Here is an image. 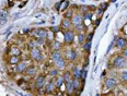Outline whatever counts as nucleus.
<instances>
[{"label":"nucleus","instance_id":"f704fd0d","mask_svg":"<svg viewBox=\"0 0 127 96\" xmlns=\"http://www.w3.org/2000/svg\"><path fill=\"white\" fill-rule=\"evenodd\" d=\"M93 38V32H91L90 34H88V36H86V42H91Z\"/></svg>","mask_w":127,"mask_h":96},{"label":"nucleus","instance_id":"20e7f679","mask_svg":"<svg viewBox=\"0 0 127 96\" xmlns=\"http://www.w3.org/2000/svg\"><path fill=\"white\" fill-rule=\"evenodd\" d=\"M45 85H46V78H45L44 74H41V75H37V78L35 79V81H34V87H35V90H42L43 87H45Z\"/></svg>","mask_w":127,"mask_h":96},{"label":"nucleus","instance_id":"7c9ffc66","mask_svg":"<svg viewBox=\"0 0 127 96\" xmlns=\"http://www.w3.org/2000/svg\"><path fill=\"white\" fill-rule=\"evenodd\" d=\"M35 42H36V44H37V46L45 44V39L44 38H41V37H37V38H35Z\"/></svg>","mask_w":127,"mask_h":96},{"label":"nucleus","instance_id":"f257e3e1","mask_svg":"<svg viewBox=\"0 0 127 96\" xmlns=\"http://www.w3.org/2000/svg\"><path fill=\"white\" fill-rule=\"evenodd\" d=\"M112 66L115 69H123L126 66V58L123 55H117L116 57L113 58Z\"/></svg>","mask_w":127,"mask_h":96},{"label":"nucleus","instance_id":"2eb2a0df","mask_svg":"<svg viewBox=\"0 0 127 96\" xmlns=\"http://www.w3.org/2000/svg\"><path fill=\"white\" fill-rule=\"evenodd\" d=\"M55 65H56V68L58 69V70H64V69L66 68V66H67V62H66L65 58L63 57V58H60L57 62H55Z\"/></svg>","mask_w":127,"mask_h":96},{"label":"nucleus","instance_id":"473e14b6","mask_svg":"<svg viewBox=\"0 0 127 96\" xmlns=\"http://www.w3.org/2000/svg\"><path fill=\"white\" fill-rule=\"evenodd\" d=\"M34 47H38L37 46V44H36V42H35V39L34 41H31L30 42V44H29V49H32V48H34Z\"/></svg>","mask_w":127,"mask_h":96},{"label":"nucleus","instance_id":"aec40b11","mask_svg":"<svg viewBox=\"0 0 127 96\" xmlns=\"http://www.w3.org/2000/svg\"><path fill=\"white\" fill-rule=\"evenodd\" d=\"M80 72H81V69H79L77 66H75L72 68V78H79L80 79Z\"/></svg>","mask_w":127,"mask_h":96},{"label":"nucleus","instance_id":"412c9836","mask_svg":"<svg viewBox=\"0 0 127 96\" xmlns=\"http://www.w3.org/2000/svg\"><path fill=\"white\" fill-rule=\"evenodd\" d=\"M77 37H78V43L79 45H82L84 42H86V34L82 33V32H80V33L77 34Z\"/></svg>","mask_w":127,"mask_h":96},{"label":"nucleus","instance_id":"6ab92c4d","mask_svg":"<svg viewBox=\"0 0 127 96\" xmlns=\"http://www.w3.org/2000/svg\"><path fill=\"white\" fill-rule=\"evenodd\" d=\"M86 28H87V26H86V24H84L83 22L77 24V25H75V31L78 32V33H80V32H84V30H86Z\"/></svg>","mask_w":127,"mask_h":96},{"label":"nucleus","instance_id":"a19ab883","mask_svg":"<svg viewBox=\"0 0 127 96\" xmlns=\"http://www.w3.org/2000/svg\"><path fill=\"white\" fill-rule=\"evenodd\" d=\"M100 22H101V19H99V20L96 21V25H99V24H100Z\"/></svg>","mask_w":127,"mask_h":96},{"label":"nucleus","instance_id":"2f4dec72","mask_svg":"<svg viewBox=\"0 0 127 96\" xmlns=\"http://www.w3.org/2000/svg\"><path fill=\"white\" fill-rule=\"evenodd\" d=\"M62 4L63 6H60L62 8H60V10H66L68 8V4H69V2L67 1V0H64V1L62 2Z\"/></svg>","mask_w":127,"mask_h":96},{"label":"nucleus","instance_id":"7ed1b4c3","mask_svg":"<svg viewBox=\"0 0 127 96\" xmlns=\"http://www.w3.org/2000/svg\"><path fill=\"white\" fill-rule=\"evenodd\" d=\"M30 56L31 58L33 59L34 61H36V62H42L43 61V55H42L41 50L38 49V47H34L32 48V49L30 50Z\"/></svg>","mask_w":127,"mask_h":96},{"label":"nucleus","instance_id":"4468645a","mask_svg":"<svg viewBox=\"0 0 127 96\" xmlns=\"http://www.w3.org/2000/svg\"><path fill=\"white\" fill-rule=\"evenodd\" d=\"M51 58H52V60L54 61V63L57 62L60 58H63V55H62V52H60V50H53Z\"/></svg>","mask_w":127,"mask_h":96},{"label":"nucleus","instance_id":"423d86ee","mask_svg":"<svg viewBox=\"0 0 127 96\" xmlns=\"http://www.w3.org/2000/svg\"><path fill=\"white\" fill-rule=\"evenodd\" d=\"M32 34L35 36V38L41 37V38L47 39V37H48V31H47L46 28H36V30L33 31V33Z\"/></svg>","mask_w":127,"mask_h":96},{"label":"nucleus","instance_id":"b1692460","mask_svg":"<svg viewBox=\"0 0 127 96\" xmlns=\"http://www.w3.org/2000/svg\"><path fill=\"white\" fill-rule=\"evenodd\" d=\"M87 74H88V71H87V67L81 69V72H80V79L82 81H86V78H87Z\"/></svg>","mask_w":127,"mask_h":96},{"label":"nucleus","instance_id":"c756f323","mask_svg":"<svg viewBox=\"0 0 127 96\" xmlns=\"http://www.w3.org/2000/svg\"><path fill=\"white\" fill-rule=\"evenodd\" d=\"M60 47H62V44H60L58 41H55L54 42V47H53V49H54V50H59Z\"/></svg>","mask_w":127,"mask_h":96},{"label":"nucleus","instance_id":"c85d7f7f","mask_svg":"<svg viewBox=\"0 0 127 96\" xmlns=\"http://www.w3.org/2000/svg\"><path fill=\"white\" fill-rule=\"evenodd\" d=\"M51 31L53 32L54 34H57L62 31V26H52L51 27Z\"/></svg>","mask_w":127,"mask_h":96},{"label":"nucleus","instance_id":"cd10ccee","mask_svg":"<svg viewBox=\"0 0 127 96\" xmlns=\"http://www.w3.org/2000/svg\"><path fill=\"white\" fill-rule=\"evenodd\" d=\"M122 82H127V71H123L120 75Z\"/></svg>","mask_w":127,"mask_h":96},{"label":"nucleus","instance_id":"ddd939ff","mask_svg":"<svg viewBox=\"0 0 127 96\" xmlns=\"http://www.w3.org/2000/svg\"><path fill=\"white\" fill-rule=\"evenodd\" d=\"M65 86H66V92L67 94H73L75 93V86H73V83H72V80L71 81H68V82H65Z\"/></svg>","mask_w":127,"mask_h":96},{"label":"nucleus","instance_id":"1a4fd4ad","mask_svg":"<svg viewBox=\"0 0 127 96\" xmlns=\"http://www.w3.org/2000/svg\"><path fill=\"white\" fill-rule=\"evenodd\" d=\"M115 47L120 48V49H123V48H125L127 46V39L125 37H117V38L115 39Z\"/></svg>","mask_w":127,"mask_h":96},{"label":"nucleus","instance_id":"6e6552de","mask_svg":"<svg viewBox=\"0 0 127 96\" xmlns=\"http://www.w3.org/2000/svg\"><path fill=\"white\" fill-rule=\"evenodd\" d=\"M26 68H28V65H26L25 61H20L19 63L15 65V68H14V71L17 73H24Z\"/></svg>","mask_w":127,"mask_h":96},{"label":"nucleus","instance_id":"f03ea898","mask_svg":"<svg viewBox=\"0 0 127 96\" xmlns=\"http://www.w3.org/2000/svg\"><path fill=\"white\" fill-rule=\"evenodd\" d=\"M64 35V43L66 45H71L75 41V31L73 30H65L63 32Z\"/></svg>","mask_w":127,"mask_h":96},{"label":"nucleus","instance_id":"72a5a7b5","mask_svg":"<svg viewBox=\"0 0 127 96\" xmlns=\"http://www.w3.org/2000/svg\"><path fill=\"white\" fill-rule=\"evenodd\" d=\"M11 55H15V56H20V55H21V50H20V49H18V48H13V50H12Z\"/></svg>","mask_w":127,"mask_h":96},{"label":"nucleus","instance_id":"c9c22d12","mask_svg":"<svg viewBox=\"0 0 127 96\" xmlns=\"http://www.w3.org/2000/svg\"><path fill=\"white\" fill-rule=\"evenodd\" d=\"M107 6H108L107 2H103V3H101V6H100L99 8H100V9H102L103 11H105V9L107 8Z\"/></svg>","mask_w":127,"mask_h":96},{"label":"nucleus","instance_id":"5701e85b","mask_svg":"<svg viewBox=\"0 0 127 96\" xmlns=\"http://www.w3.org/2000/svg\"><path fill=\"white\" fill-rule=\"evenodd\" d=\"M58 74H59V70H58L57 68H54V69H52V70L49 71L48 75L51 76V78H56Z\"/></svg>","mask_w":127,"mask_h":96},{"label":"nucleus","instance_id":"a211bd4d","mask_svg":"<svg viewBox=\"0 0 127 96\" xmlns=\"http://www.w3.org/2000/svg\"><path fill=\"white\" fill-rule=\"evenodd\" d=\"M20 62V56H15V55H11V57L9 58V63L10 65H17Z\"/></svg>","mask_w":127,"mask_h":96},{"label":"nucleus","instance_id":"0eeeda50","mask_svg":"<svg viewBox=\"0 0 127 96\" xmlns=\"http://www.w3.org/2000/svg\"><path fill=\"white\" fill-rule=\"evenodd\" d=\"M117 85V81L113 78H107L106 80L104 81V87L106 90H112Z\"/></svg>","mask_w":127,"mask_h":96},{"label":"nucleus","instance_id":"9d476101","mask_svg":"<svg viewBox=\"0 0 127 96\" xmlns=\"http://www.w3.org/2000/svg\"><path fill=\"white\" fill-rule=\"evenodd\" d=\"M55 87H56V84H55V78H52V80L46 83L45 85V93H53L55 92Z\"/></svg>","mask_w":127,"mask_h":96},{"label":"nucleus","instance_id":"f3484780","mask_svg":"<svg viewBox=\"0 0 127 96\" xmlns=\"http://www.w3.org/2000/svg\"><path fill=\"white\" fill-rule=\"evenodd\" d=\"M55 84H56L57 87H60L63 84H65V79H64V76L58 74L56 78H55Z\"/></svg>","mask_w":127,"mask_h":96},{"label":"nucleus","instance_id":"e433bc0d","mask_svg":"<svg viewBox=\"0 0 127 96\" xmlns=\"http://www.w3.org/2000/svg\"><path fill=\"white\" fill-rule=\"evenodd\" d=\"M122 55H123L124 57L127 59V47H125V49H123V52H122Z\"/></svg>","mask_w":127,"mask_h":96},{"label":"nucleus","instance_id":"a878e982","mask_svg":"<svg viewBox=\"0 0 127 96\" xmlns=\"http://www.w3.org/2000/svg\"><path fill=\"white\" fill-rule=\"evenodd\" d=\"M82 18H83V21L84 20H91L92 19V12H89V11H86L82 13Z\"/></svg>","mask_w":127,"mask_h":96},{"label":"nucleus","instance_id":"39448f33","mask_svg":"<svg viewBox=\"0 0 127 96\" xmlns=\"http://www.w3.org/2000/svg\"><path fill=\"white\" fill-rule=\"evenodd\" d=\"M65 59L68 61H75L77 59V51L73 48H67L65 50Z\"/></svg>","mask_w":127,"mask_h":96},{"label":"nucleus","instance_id":"393cba45","mask_svg":"<svg viewBox=\"0 0 127 96\" xmlns=\"http://www.w3.org/2000/svg\"><path fill=\"white\" fill-rule=\"evenodd\" d=\"M82 48H83L84 51L89 52L90 49H91V42H84L82 44Z\"/></svg>","mask_w":127,"mask_h":96},{"label":"nucleus","instance_id":"4c0bfd02","mask_svg":"<svg viewBox=\"0 0 127 96\" xmlns=\"http://www.w3.org/2000/svg\"><path fill=\"white\" fill-rule=\"evenodd\" d=\"M60 4H62V1L57 2V3H56V6H55V8H56V10H58V11H59V10H60Z\"/></svg>","mask_w":127,"mask_h":96},{"label":"nucleus","instance_id":"f8f14e48","mask_svg":"<svg viewBox=\"0 0 127 96\" xmlns=\"http://www.w3.org/2000/svg\"><path fill=\"white\" fill-rule=\"evenodd\" d=\"M72 22H71V19H67V18H64L62 21V27L64 30H71L72 27Z\"/></svg>","mask_w":127,"mask_h":96},{"label":"nucleus","instance_id":"9b49d317","mask_svg":"<svg viewBox=\"0 0 127 96\" xmlns=\"http://www.w3.org/2000/svg\"><path fill=\"white\" fill-rule=\"evenodd\" d=\"M71 22H72V25L75 26L79 23H82L83 22V18H82V13H76L73 14V17L71 18Z\"/></svg>","mask_w":127,"mask_h":96},{"label":"nucleus","instance_id":"4be33fe9","mask_svg":"<svg viewBox=\"0 0 127 96\" xmlns=\"http://www.w3.org/2000/svg\"><path fill=\"white\" fill-rule=\"evenodd\" d=\"M63 76H64V79H65V82L71 81V80L73 79V78H72V73H71L70 71H66V72H64Z\"/></svg>","mask_w":127,"mask_h":96},{"label":"nucleus","instance_id":"dca6fc26","mask_svg":"<svg viewBox=\"0 0 127 96\" xmlns=\"http://www.w3.org/2000/svg\"><path fill=\"white\" fill-rule=\"evenodd\" d=\"M36 72H37V70H36V68H35L34 66H30V67H28V68H26V70H25V73L28 74V75H30V76L35 75Z\"/></svg>","mask_w":127,"mask_h":96},{"label":"nucleus","instance_id":"bb28decb","mask_svg":"<svg viewBox=\"0 0 127 96\" xmlns=\"http://www.w3.org/2000/svg\"><path fill=\"white\" fill-rule=\"evenodd\" d=\"M73 17V11L72 10H68L64 13V18H67V19H71Z\"/></svg>","mask_w":127,"mask_h":96},{"label":"nucleus","instance_id":"58836bf2","mask_svg":"<svg viewBox=\"0 0 127 96\" xmlns=\"http://www.w3.org/2000/svg\"><path fill=\"white\" fill-rule=\"evenodd\" d=\"M103 12H104V11H103L102 9H100V8H99V9H97V15H99V17H101Z\"/></svg>","mask_w":127,"mask_h":96},{"label":"nucleus","instance_id":"ea45409f","mask_svg":"<svg viewBox=\"0 0 127 96\" xmlns=\"http://www.w3.org/2000/svg\"><path fill=\"white\" fill-rule=\"evenodd\" d=\"M80 10H81L82 12H86L87 10H88V8H87V7H81V8H80Z\"/></svg>","mask_w":127,"mask_h":96}]
</instances>
